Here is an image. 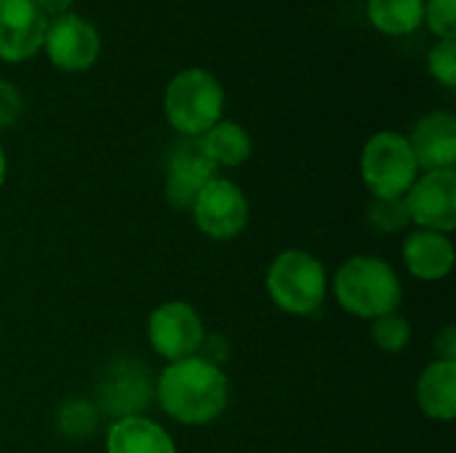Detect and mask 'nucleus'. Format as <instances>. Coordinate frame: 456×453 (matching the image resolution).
Instances as JSON below:
<instances>
[{
	"label": "nucleus",
	"instance_id": "23",
	"mask_svg": "<svg viewBox=\"0 0 456 453\" xmlns=\"http://www.w3.org/2000/svg\"><path fill=\"white\" fill-rule=\"evenodd\" d=\"M425 24L441 40L456 37V0H425Z\"/></svg>",
	"mask_w": 456,
	"mask_h": 453
},
{
	"label": "nucleus",
	"instance_id": "26",
	"mask_svg": "<svg viewBox=\"0 0 456 453\" xmlns=\"http://www.w3.org/2000/svg\"><path fill=\"white\" fill-rule=\"evenodd\" d=\"M32 3L40 8V13L48 21L56 16H64V13H72V5H75V0H32Z\"/></svg>",
	"mask_w": 456,
	"mask_h": 453
},
{
	"label": "nucleus",
	"instance_id": "21",
	"mask_svg": "<svg viewBox=\"0 0 456 453\" xmlns=\"http://www.w3.org/2000/svg\"><path fill=\"white\" fill-rule=\"evenodd\" d=\"M59 430L72 438H86L96 427V409L86 400H72L59 411Z\"/></svg>",
	"mask_w": 456,
	"mask_h": 453
},
{
	"label": "nucleus",
	"instance_id": "25",
	"mask_svg": "<svg viewBox=\"0 0 456 453\" xmlns=\"http://www.w3.org/2000/svg\"><path fill=\"white\" fill-rule=\"evenodd\" d=\"M436 360H452L456 363V331L454 326L444 328V334L436 339Z\"/></svg>",
	"mask_w": 456,
	"mask_h": 453
},
{
	"label": "nucleus",
	"instance_id": "7",
	"mask_svg": "<svg viewBox=\"0 0 456 453\" xmlns=\"http://www.w3.org/2000/svg\"><path fill=\"white\" fill-rule=\"evenodd\" d=\"M190 214H192L195 227L206 238L235 240L248 227L251 206H248L246 192L235 182L224 176H214L195 198Z\"/></svg>",
	"mask_w": 456,
	"mask_h": 453
},
{
	"label": "nucleus",
	"instance_id": "12",
	"mask_svg": "<svg viewBox=\"0 0 456 453\" xmlns=\"http://www.w3.org/2000/svg\"><path fill=\"white\" fill-rule=\"evenodd\" d=\"M409 147L422 171H449L456 166V117L446 109L422 115L411 133Z\"/></svg>",
	"mask_w": 456,
	"mask_h": 453
},
{
	"label": "nucleus",
	"instance_id": "13",
	"mask_svg": "<svg viewBox=\"0 0 456 453\" xmlns=\"http://www.w3.org/2000/svg\"><path fill=\"white\" fill-rule=\"evenodd\" d=\"M102 406L115 417H136L144 411V406L150 403L155 384L144 368V363H120L115 368H110L107 379L102 382Z\"/></svg>",
	"mask_w": 456,
	"mask_h": 453
},
{
	"label": "nucleus",
	"instance_id": "9",
	"mask_svg": "<svg viewBox=\"0 0 456 453\" xmlns=\"http://www.w3.org/2000/svg\"><path fill=\"white\" fill-rule=\"evenodd\" d=\"M43 51L56 69L86 72L99 59L102 37H99V29L88 19L77 16V13H64V16H56L48 21L45 37H43Z\"/></svg>",
	"mask_w": 456,
	"mask_h": 453
},
{
	"label": "nucleus",
	"instance_id": "27",
	"mask_svg": "<svg viewBox=\"0 0 456 453\" xmlns=\"http://www.w3.org/2000/svg\"><path fill=\"white\" fill-rule=\"evenodd\" d=\"M5 174H8V158H5V150H3V144H0V187H3V182H5Z\"/></svg>",
	"mask_w": 456,
	"mask_h": 453
},
{
	"label": "nucleus",
	"instance_id": "3",
	"mask_svg": "<svg viewBox=\"0 0 456 453\" xmlns=\"http://www.w3.org/2000/svg\"><path fill=\"white\" fill-rule=\"evenodd\" d=\"M265 286L278 310L286 315L310 318L326 304L329 272L310 251L286 248L270 262Z\"/></svg>",
	"mask_w": 456,
	"mask_h": 453
},
{
	"label": "nucleus",
	"instance_id": "4",
	"mask_svg": "<svg viewBox=\"0 0 456 453\" xmlns=\"http://www.w3.org/2000/svg\"><path fill=\"white\" fill-rule=\"evenodd\" d=\"M168 125L184 139H200L211 125L222 120L224 88L208 69L190 67L171 77L163 96Z\"/></svg>",
	"mask_w": 456,
	"mask_h": 453
},
{
	"label": "nucleus",
	"instance_id": "24",
	"mask_svg": "<svg viewBox=\"0 0 456 453\" xmlns=\"http://www.w3.org/2000/svg\"><path fill=\"white\" fill-rule=\"evenodd\" d=\"M21 115V93L13 83L0 80V128H8Z\"/></svg>",
	"mask_w": 456,
	"mask_h": 453
},
{
	"label": "nucleus",
	"instance_id": "15",
	"mask_svg": "<svg viewBox=\"0 0 456 453\" xmlns=\"http://www.w3.org/2000/svg\"><path fill=\"white\" fill-rule=\"evenodd\" d=\"M104 451L107 453H179L174 438L163 425L155 419L136 414V417H120L110 425L104 435Z\"/></svg>",
	"mask_w": 456,
	"mask_h": 453
},
{
	"label": "nucleus",
	"instance_id": "5",
	"mask_svg": "<svg viewBox=\"0 0 456 453\" xmlns=\"http://www.w3.org/2000/svg\"><path fill=\"white\" fill-rule=\"evenodd\" d=\"M417 176H419V166L403 133L379 131L363 144L361 179L371 192V198L398 200L411 190Z\"/></svg>",
	"mask_w": 456,
	"mask_h": 453
},
{
	"label": "nucleus",
	"instance_id": "20",
	"mask_svg": "<svg viewBox=\"0 0 456 453\" xmlns=\"http://www.w3.org/2000/svg\"><path fill=\"white\" fill-rule=\"evenodd\" d=\"M369 224L379 232H401L406 224H409V211H406V203L403 198L398 200H379V198H371V206H369Z\"/></svg>",
	"mask_w": 456,
	"mask_h": 453
},
{
	"label": "nucleus",
	"instance_id": "6",
	"mask_svg": "<svg viewBox=\"0 0 456 453\" xmlns=\"http://www.w3.org/2000/svg\"><path fill=\"white\" fill-rule=\"evenodd\" d=\"M206 336V323L190 302H163L147 318V342L168 363L198 355Z\"/></svg>",
	"mask_w": 456,
	"mask_h": 453
},
{
	"label": "nucleus",
	"instance_id": "1",
	"mask_svg": "<svg viewBox=\"0 0 456 453\" xmlns=\"http://www.w3.org/2000/svg\"><path fill=\"white\" fill-rule=\"evenodd\" d=\"M155 398L166 417L187 427L219 419L230 403V379L222 366L192 355L168 363L155 382Z\"/></svg>",
	"mask_w": 456,
	"mask_h": 453
},
{
	"label": "nucleus",
	"instance_id": "14",
	"mask_svg": "<svg viewBox=\"0 0 456 453\" xmlns=\"http://www.w3.org/2000/svg\"><path fill=\"white\" fill-rule=\"evenodd\" d=\"M456 248L449 235L433 230H414L403 240V264L406 270L425 283H436L452 275Z\"/></svg>",
	"mask_w": 456,
	"mask_h": 453
},
{
	"label": "nucleus",
	"instance_id": "11",
	"mask_svg": "<svg viewBox=\"0 0 456 453\" xmlns=\"http://www.w3.org/2000/svg\"><path fill=\"white\" fill-rule=\"evenodd\" d=\"M48 19L32 0H0V61L19 64L43 51Z\"/></svg>",
	"mask_w": 456,
	"mask_h": 453
},
{
	"label": "nucleus",
	"instance_id": "8",
	"mask_svg": "<svg viewBox=\"0 0 456 453\" xmlns=\"http://www.w3.org/2000/svg\"><path fill=\"white\" fill-rule=\"evenodd\" d=\"M409 222L419 230L452 235L456 230V171H422L403 195Z\"/></svg>",
	"mask_w": 456,
	"mask_h": 453
},
{
	"label": "nucleus",
	"instance_id": "2",
	"mask_svg": "<svg viewBox=\"0 0 456 453\" xmlns=\"http://www.w3.org/2000/svg\"><path fill=\"white\" fill-rule=\"evenodd\" d=\"M331 291L345 312L363 320L395 312L403 302V286L395 267L387 259L369 254L347 259L337 270Z\"/></svg>",
	"mask_w": 456,
	"mask_h": 453
},
{
	"label": "nucleus",
	"instance_id": "18",
	"mask_svg": "<svg viewBox=\"0 0 456 453\" xmlns=\"http://www.w3.org/2000/svg\"><path fill=\"white\" fill-rule=\"evenodd\" d=\"M366 13L382 35L403 37L425 24V0H366Z\"/></svg>",
	"mask_w": 456,
	"mask_h": 453
},
{
	"label": "nucleus",
	"instance_id": "22",
	"mask_svg": "<svg viewBox=\"0 0 456 453\" xmlns=\"http://www.w3.org/2000/svg\"><path fill=\"white\" fill-rule=\"evenodd\" d=\"M428 69L441 85L456 88V37H444L430 48Z\"/></svg>",
	"mask_w": 456,
	"mask_h": 453
},
{
	"label": "nucleus",
	"instance_id": "10",
	"mask_svg": "<svg viewBox=\"0 0 456 453\" xmlns=\"http://www.w3.org/2000/svg\"><path fill=\"white\" fill-rule=\"evenodd\" d=\"M216 176V166L200 147V139L179 142L168 155L166 203L176 211H190L200 190Z\"/></svg>",
	"mask_w": 456,
	"mask_h": 453
},
{
	"label": "nucleus",
	"instance_id": "19",
	"mask_svg": "<svg viewBox=\"0 0 456 453\" xmlns=\"http://www.w3.org/2000/svg\"><path fill=\"white\" fill-rule=\"evenodd\" d=\"M371 339L382 352H390V355L403 352L411 342V323L398 310L379 315L371 320Z\"/></svg>",
	"mask_w": 456,
	"mask_h": 453
},
{
	"label": "nucleus",
	"instance_id": "17",
	"mask_svg": "<svg viewBox=\"0 0 456 453\" xmlns=\"http://www.w3.org/2000/svg\"><path fill=\"white\" fill-rule=\"evenodd\" d=\"M200 147L216 168H238L254 152V142L248 131L240 123L224 117L200 136Z\"/></svg>",
	"mask_w": 456,
	"mask_h": 453
},
{
	"label": "nucleus",
	"instance_id": "16",
	"mask_svg": "<svg viewBox=\"0 0 456 453\" xmlns=\"http://www.w3.org/2000/svg\"><path fill=\"white\" fill-rule=\"evenodd\" d=\"M417 403L428 419L452 422L456 417V363L433 360L417 382Z\"/></svg>",
	"mask_w": 456,
	"mask_h": 453
}]
</instances>
